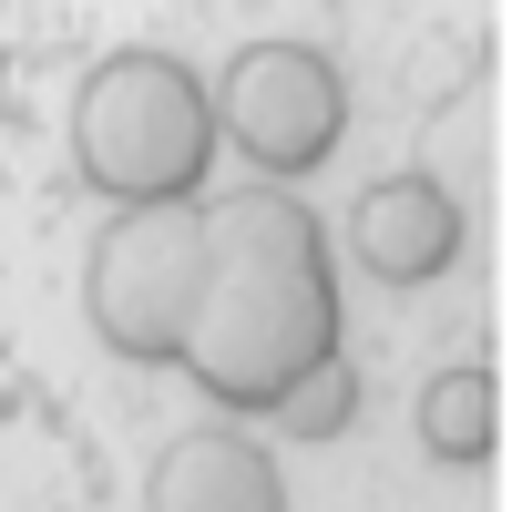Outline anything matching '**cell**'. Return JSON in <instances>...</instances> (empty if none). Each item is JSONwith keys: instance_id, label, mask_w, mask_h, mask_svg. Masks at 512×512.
I'll use <instances>...</instances> for the list:
<instances>
[{"instance_id": "obj_2", "label": "cell", "mask_w": 512, "mask_h": 512, "mask_svg": "<svg viewBox=\"0 0 512 512\" xmlns=\"http://www.w3.org/2000/svg\"><path fill=\"white\" fill-rule=\"evenodd\" d=\"M72 175L113 195V216L144 205H205L216 185V103L185 52H103L72 93Z\"/></svg>"}, {"instance_id": "obj_7", "label": "cell", "mask_w": 512, "mask_h": 512, "mask_svg": "<svg viewBox=\"0 0 512 512\" xmlns=\"http://www.w3.org/2000/svg\"><path fill=\"white\" fill-rule=\"evenodd\" d=\"M420 441H431V461H492V441H502V379L482 359L441 369L431 390H420Z\"/></svg>"}, {"instance_id": "obj_3", "label": "cell", "mask_w": 512, "mask_h": 512, "mask_svg": "<svg viewBox=\"0 0 512 512\" xmlns=\"http://www.w3.org/2000/svg\"><path fill=\"white\" fill-rule=\"evenodd\" d=\"M205 287V205H144V216H113L82 256V308L93 338L134 369H175L185 318Z\"/></svg>"}, {"instance_id": "obj_4", "label": "cell", "mask_w": 512, "mask_h": 512, "mask_svg": "<svg viewBox=\"0 0 512 512\" xmlns=\"http://www.w3.org/2000/svg\"><path fill=\"white\" fill-rule=\"evenodd\" d=\"M205 103H216V144H236L277 195L297 175H318L338 154V134H349V82L308 41H246Z\"/></svg>"}, {"instance_id": "obj_6", "label": "cell", "mask_w": 512, "mask_h": 512, "mask_svg": "<svg viewBox=\"0 0 512 512\" xmlns=\"http://www.w3.org/2000/svg\"><path fill=\"white\" fill-rule=\"evenodd\" d=\"M144 512H287V472H277V451L246 441V431H185L154 461Z\"/></svg>"}, {"instance_id": "obj_8", "label": "cell", "mask_w": 512, "mask_h": 512, "mask_svg": "<svg viewBox=\"0 0 512 512\" xmlns=\"http://www.w3.org/2000/svg\"><path fill=\"white\" fill-rule=\"evenodd\" d=\"M349 410H359V369H349V359H328V369L297 379V390H287L267 420H277V441H338V431H349Z\"/></svg>"}, {"instance_id": "obj_5", "label": "cell", "mask_w": 512, "mask_h": 512, "mask_svg": "<svg viewBox=\"0 0 512 512\" xmlns=\"http://www.w3.org/2000/svg\"><path fill=\"white\" fill-rule=\"evenodd\" d=\"M349 246H359V267L379 287H431L461 256V205L431 175H379L359 195V216H349Z\"/></svg>"}, {"instance_id": "obj_1", "label": "cell", "mask_w": 512, "mask_h": 512, "mask_svg": "<svg viewBox=\"0 0 512 512\" xmlns=\"http://www.w3.org/2000/svg\"><path fill=\"white\" fill-rule=\"evenodd\" d=\"M328 359H338V277H328L318 216L277 185L205 195V287L175 369L226 420H267Z\"/></svg>"}]
</instances>
